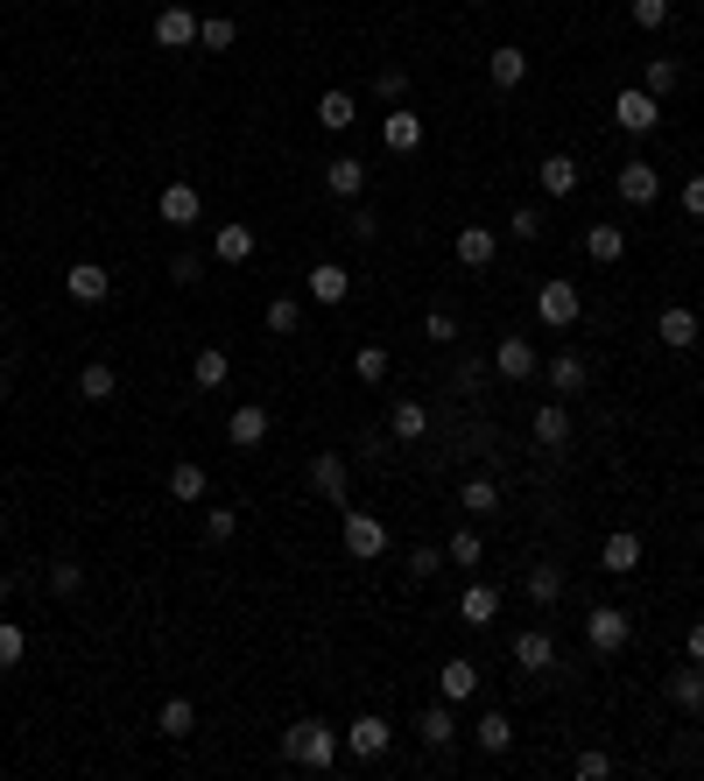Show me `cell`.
Segmentation results:
<instances>
[{
    "instance_id": "6da1fadb",
    "label": "cell",
    "mask_w": 704,
    "mask_h": 781,
    "mask_svg": "<svg viewBox=\"0 0 704 781\" xmlns=\"http://www.w3.org/2000/svg\"><path fill=\"white\" fill-rule=\"evenodd\" d=\"M338 754H346V732H332L324 718H296V726L282 732V760H289V768L324 774V768H338Z\"/></svg>"
},
{
    "instance_id": "7a4b0ae2",
    "label": "cell",
    "mask_w": 704,
    "mask_h": 781,
    "mask_svg": "<svg viewBox=\"0 0 704 781\" xmlns=\"http://www.w3.org/2000/svg\"><path fill=\"white\" fill-rule=\"evenodd\" d=\"M578 310H585V296H578V282H543L535 289V318L549 324V332H571Z\"/></svg>"
},
{
    "instance_id": "3957f363",
    "label": "cell",
    "mask_w": 704,
    "mask_h": 781,
    "mask_svg": "<svg viewBox=\"0 0 704 781\" xmlns=\"http://www.w3.org/2000/svg\"><path fill=\"white\" fill-rule=\"evenodd\" d=\"M585 641H592L598 655H620L627 641H634V620H627L620 606H592V612H585Z\"/></svg>"
},
{
    "instance_id": "277c9868",
    "label": "cell",
    "mask_w": 704,
    "mask_h": 781,
    "mask_svg": "<svg viewBox=\"0 0 704 781\" xmlns=\"http://www.w3.org/2000/svg\"><path fill=\"white\" fill-rule=\"evenodd\" d=\"M346 746H353V760H381L387 746H395V726H387L381 711H359L353 732H346Z\"/></svg>"
},
{
    "instance_id": "5b68a950",
    "label": "cell",
    "mask_w": 704,
    "mask_h": 781,
    "mask_svg": "<svg viewBox=\"0 0 704 781\" xmlns=\"http://www.w3.org/2000/svg\"><path fill=\"white\" fill-rule=\"evenodd\" d=\"M655 120H663L655 92H634V85H627V92L613 99V127H627V134H655Z\"/></svg>"
},
{
    "instance_id": "8992f818",
    "label": "cell",
    "mask_w": 704,
    "mask_h": 781,
    "mask_svg": "<svg viewBox=\"0 0 704 781\" xmlns=\"http://www.w3.org/2000/svg\"><path fill=\"white\" fill-rule=\"evenodd\" d=\"M655 338H663L669 352H691V345L704 338V318H697V310H683V303H669L663 318H655Z\"/></svg>"
},
{
    "instance_id": "52a82bcc",
    "label": "cell",
    "mask_w": 704,
    "mask_h": 781,
    "mask_svg": "<svg viewBox=\"0 0 704 781\" xmlns=\"http://www.w3.org/2000/svg\"><path fill=\"white\" fill-rule=\"evenodd\" d=\"M613 190H620V198H627V204L641 212V204H655V198H663V176H655V162H620V176H613Z\"/></svg>"
},
{
    "instance_id": "ba28073f",
    "label": "cell",
    "mask_w": 704,
    "mask_h": 781,
    "mask_svg": "<svg viewBox=\"0 0 704 781\" xmlns=\"http://www.w3.org/2000/svg\"><path fill=\"white\" fill-rule=\"evenodd\" d=\"M387 549V529L373 515H359V507H346V557H359V563H373Z\"/></svg>"
},
{
    "instance_id": "9c48e42d",
    "label": "cell",
    "mask_w": 704,
    "mask_h": 781,
    "mask_svg": "<svg viewBox=\"0 0 704 781\" xmlns=\"http://www.w3.org/2000/svg\"><path fill=\"white\" fill-rule=\"evenodd\" d=\"M310 486H318L332 507H353V493H346V458H338V450H318V458H310Z\"/></svg>"
},
{
    "instance_id": "30bf717a",
    "label": "cell",
    "mask_w": 704,
    "mask_h": 781,
    "mask_svg": "<svg viewBox=\"0 0 704 781\" xmlns=\"http://www.w3.org/2000/svg\"><path fill=\"white\" fill-rule=\"evenodd\" d=\"M226 437H233V450H261L268 444V409L261 401H239V409L226 416Z\"/></svg>"
},
{
    "instance_id": "8fae6325",
    "label": "cell",
    "mask_w": 704,
    "mask_h": 781,
    "mask_svg": "<svg viewBox=\"0 0 704 781\" xmlns=\"http://www.w3.org/2000/svg\"><path fill=\"white\" fill-rule=\"evenodd\" d=\"M64 289H71V303H107V296H113V275H107L99 261H71Z\"/></svg>"
},
{
    "instance_id": "7c38bea8",
    "label": "cell",
    "mask_w": 704,
    "mask_h": 781,
    "mask_svg": "<svg viewBox=\"0 0 704 781\" xmlns=\"http://www.w3.org/2000/svg\"><path fill=\"white\" fill-rule=\"evenodd\" d=\"M156 42H162V50H190V42H198V14H190L184 0H176V8H162V14H156Z\"/></svg>"
},
{
    "instance_id": "4fadbf2b",
    "label": "cell",
    "mask_w": 704,
    "mask_h": 781,
    "mask_svg": "<svg viewBox=\"0 0 704 781\" xmlns=\"http://www.w3.org/2000/svg\"><path fill=\"white\" fill-rule=\"evenodd\" d=\"M381 141L395 148V156H416V148H423V113H409V107H395L381 120Z\"/></svg>"
},
{
    "instance_id": "5bb4252c",
    "label": "cell",
    "mask_w": 704,
    "mask_h": 781,
    "mask_svg": "<svg viewBox=\"0 0 704 781\" xmlns=\"http://www.w3.org/2000/svg\"><path fill=\"white\" fill-rule=\"evenodd\" d=\"M437 697H444V704H472V697H479V662H466V655H458V662H444V669H437Z\"/></svg>"
},
{
    "instance_id": "9a60e30c",
    "label": "cell",
    "mask_w": 704,
    "mask_h": 781,
    "mask_svg": "<svg viewBox=\"0 0 704 781\" xmlns=\"http://www.w3.org/2000/svg\"><path fill=\"white\" fill-rule=\"evenodd\" d=\"M324 190H332V198H346V204H359V190H367V162H359V156L324 162Z\"/></svg>"
},
{
    "instance_id": "2e32d148",
    "label": "cell",
    "mask_w": 704,
    "mask_h": 781,
    "mask_svg": "<svg viewBox=\"0 0 704 781\" xmlns=\"http://www.w3.org/2000/svg\"><path fill=\"white\" fill-rule=\"evenodd\" d=\"M598 570H613V578H634V570H641V535H634V529L606 535V549H598Z\"/></svg>"
},
{
    "instance_id": "e0dca14e",
    "label": "cell",
    "mask_w": 704,
    "mask_h": 781,
    "mask_svg": "<svg viewBox=\"0 0 704 781\" xmlns=\"http://www.w3.org/2000/svg\"><path fill=\"white\" fill-rule=\"evenodd\" d=\"M549 662H557V641H549L543 627H529V634H515V669H521V675H543Z\"/></svg>"
},
{
    "instance_id": "ac0fdd59",
    "label": "cell",
    "mask_w": 704,
    "mask_h": 781,
    "mask_svg": "<svg viewBox=\"0 0 704 781\" xmlns=\"http://www.w3.org/2000/svg\"><path fill=\"white\" fill-rule=\"evenodd\" d=\"M493 373H501V381H529L535 373V345L529 338H501L493 345Z\"/></svg>"
},
{
    "instance_id": "d6986e66",
    "label": "cell",
    "mask_w": 704,
    "mask_h": 781,
    "mask_svg": "<svg viewBox=\"0 0 704 781\" xmlns=\"http://www.w3.org/2000/svg\"><path fill=\"white\" fill-rule=\"evenodd\" d=\"M493 253H501L493 225H458V268H493Z\"/></svg>"
},
{
    "instance_id": "ffe728a7",
    "label": "cell",
    "mask_w": 704,
    "mask_h": 781,
    "mask_svg": "<svg viewBox=\"0 0 704 781\" xmlns=\"http://www.w3.org/2000/svg\"><path fill=\"white\" fill-rule=\"evenodd\" d=\"M304 289L318 296V303H346V296H353V275H346L338 261H318V268H310V282H304Z\"/></svg>"
},
{
    "instance_id": "44dd1931",
    "label": "cell",
    "mask_w": 704,
    "mask_h": 781,
    "mask_svg": "<svg viewBox=\"0 0 704 781\" xmlns=\"http://www.w3.org/2000/svg\"><path fill=\"white\" fill-rule=\"evenodd\" d=\"M458 620H466V627H493V620H501V592H493V584H466Z\"/></svg>"
},
{
    "instance_id": "7402d4cb",
    "label": "cell",
    "mask_w": 704,
    "mask_h": 781,
    "mask_svg": "<svg viewBox=\"0 0 704 781\" xmlns=\"http://www.w3.org/2000/svg\"><path fill=\"white\" fill-rule=\"evenodd\" d=\"M156 212L170 219V225H198L205 198H198V190H190V184H170V190H162V198H156Z\"/></svg>"
},
{
    "instance_id": "603a6c76",
    "label": "cell",
    "mask_w": 704,
    "mask_h": 781,
    "mask_svg": "<svg viewBox=\"0 0 704 781\" xmlns=\"http://www.w3.org/2000/svg\"><path fill=\"white\" fill-rule=\"evenodd\" d=\"M486 78H493V85H501V92H515V85H521V78H529V57H521V50H515V42H501V50H493V57H486Z\"/></svg>"
},
{
    "instance_id": "cb8c5ba5",
    "label": "cell",
    "mask_w": 704,
    "mask_h": 781,
    "mask_svg": "<svg viewBox=\"0 0 704 781\" xmlns=\"http://www.w3.org/2000/svg\"><path fill=\"white\" fill-rule=\"evenodd\" d=\"M416 740H423V746H437V754H444V746L458 740V718H452V704H430V711L416 718Z\"/></svg>"
},
{
    "instance_id": "d4e9b609",
    "label": "cell",
    "mask_w": 704,
    "mask_h": 781,
    "mask_svg": "<svg viewBox=\"0 0 704 781\" xmlns=\"http://www.w3.org/2000/svg\"><path fill=\"white\" fill-rule=\"evenodd\" d=\"M535 444H543V450H564V444H571V409H564V401L535 409Z\"/></svg>"
},
{
    "instance_id": "484cf974",
    "label": "cell",
    "mask_w": 704,
    "mask_h": 781,
    "mask_svg": "<svg viewBox=\"0 0 704 781\" xmlns=\"http://www.w3.org/2000/svg\"><path fill=\"white\" fill-rule=\"evenodd\" d=\"M472 740H479V754H507V746H515V718L507 711H486L472 726Z\"/></svg>"
},
{
    "instance_id": "4316f807",
    "label": "cell",
    "mask_w": 704,
    "mask_h": 781,
    "mask_svg": "<svg viewBox=\"0 0 704 781\" xmlns=\"http://www.w3.org/2000/svg\"><path fill=\"white\" fill-rule=\"evenodd\" d=\"M535 176H543L549 198H571V190H578V162L571 156H543V162H535Z\"/></svg>"
},
{
    "instance_id": "83f0119b",
    "label": "cell",
    "mask_w": 704,
    "mask_h": 781,
    "mask_svg": "<svg viewBox=\"0 0 704 781\" xmlns=\"http://www.w3.org/2000/svg\"><path fill=\"white\" fill-rule=\"evenodd\" d=\"M254 247H261V239H254V225H219V239H212V253L219 261H254Z\"/></svg>"
},
{
    "instance_id": "f1b7e54d",
    "label": "cell",
    "mask_w": 704,
    "mask_h": 781,
    "mask_svg": "<svg viewBox=\"0 0 704 781\" xmlns=\"http://www.w3.org/2000/svg\"><path fill=\"white\" fill-rule=\"evenodd\" d=\"M205 486H212V479H205V464H170V500H184V507H198L205 500Z\"/></svg>"
},
{
    "instance_id": "f546056e",
    "label": "cell",
    "mask_w": 704,
    "mask_h": 781,
    "mask_svg": "<svg viewBox=\"0 0 704 781\" xmlns=\"http://www.w3.org/2000/svg\"><path fill=\"white\" fill-rule=\"evenodd\" d=\"M120 395V373L107 367V359H92V367L78 373V401H113Z\"/></svg>"
},
{
    "instance_id": "4dcf8cb0",
    "label": "cell",
    "mask_w": 704,
    "mask_h": 781,
    "mask_svg": "<svg viewBox=\"0 0 704 781\" xmlns=\"http://www.w3.org/2000/svg\"><path fill=\"white\" fill-rule=\"evenodd\" d=\"M669 704H677V711H704V669L697 662L669 675Z\"/></svg>"
},
{
    "instance_id": "1f68e13d",
    "label": "cell",
    "mask_w": 704,
    "mask_h": 781,
    "mask_svg": "<svg viewBox=\"0 0 704 781\" xmlns=\"http://www.w3.org/2000/svg\"><path fill=\"white\" fill-rule=\"evenodd\" d=\"M585 381H592V367H585L578 352H557V359H549V387H557V395H578Z\"/></svg>"
},
{
    "instance_id": "d6a6232c",
    "label": "cell",
    "mask_w": 704,
    "mask_h": 781,
    "mask_svg": "<svg viewBox=\"0 0 704 781\" xmlns=\"http://www.w3.org/2000/svg\"><path fill=\"white\" fill-rule=\"evenodd\" d=\"M387 430H395L402 444H416L430 430V409H423V401H395V409H387Z\"/></svg>"
},
{
    "instance_id": "836d02e7",
    "label": "cell",
    "mask_w": 704,
    "mask_h": 781,
    "mask_svg": "<svg viewBox=\"0 0 704 781\" xmlns=\"http://www.w3.org/2000/svg\"><path fill=\"white\" fill-rule=\"evenodd\" d=\"M156 732H162V740H184V732H198V711H190V697H170V704H162V711H156Z\"/></svg>"
},
{
    "instance_id": "e575fe53",
    "label": "cell",
    "mask_w": 704,
    "mask_h": 781,
    "mask_svg": "<svg viewBox=\"0 0 704 781\" xmlns=\"http://www.w3.org/2000/svg\"><path fill=\"white\" fill-rule=\"evenodd\" d=\"M585 253H592L598 268H613V261L627 253V233H620V225H592V233H585Z\"/></svg>"
},
{
    "instance_id": "d590c367",
    "label": "cell",
    "mask_w": 704,
    "mask_h": 781,
    "mask_svg": "<svg viewBox=\"0 0 704 781\" xmlns=\"http://www.w3.org/2000/svg\"><path fill=\"white\" fill-rule=\"evenodd\" d=\"M226 373H233V359L219 352V345H205V352L190 359V381H198V387H226Z\"/></svg>"
},
{
    "instance_id": "8d00e7d4",
    "label": "cell",
    "mask_w": 704,
    "mask_h": 781,
    "mask_svg": "<svg viewBox=\"0 0 704 781\" xmlns=\"http://www.w3.org/2000/svg\"><path fill=\"white\" fill-rule=\"evenodd\" d=\"M318 127L324 134H346L353 127V92H324L318 99Z\"/></svg>"
},
{
    "instance_id": "74e56055",
    "label": "cell",
    "mask_w": 704,
    "mask_h": 781,
    "mask_svg": "<svg viewBox=\"0 0 704 781\" xmlns=\"http://www.w3.org/2000/svg\"><path fill=\"white\" fill-rule=\"evenodd\" d=\"M529 598H535V606H557V598H564V570L557 563H535L529 570Z\"/></svg>"
},
{
    "instance_id": "f35d334b",
    "label": "cell",
    "mask_w": 704,
    "mask_h": 781,
    "mask_svg": "<svg viewBox=\"0 0 704 781\" xmlns=\"http://www.w3.org/2000/svg\"><path fill=\"white\" fill-rule=\"evenodd\" d=\"M458 507H466V515H493V507H501V486H493V479H466V486H458Z\"/></svg>"
},
{
    "instance_id": "ab89813d",
    "label": "cell",
    "mask_w": 704,
    "mask_h": 781,
    "mask_svg": "<svg viewBox=\"0 0 704 781\" xmlns=\"http://www.w3.org/2000/svg\"><path fill=\"white\" fill-rule=\"evenodd\" d=\"M353 373H359L367 387H381V381H387V352H381V345H359V352H353Z\"/></svg>"
},
{
    "instance_id": "60d3db41",
    "label": "cell",
    "mask_w": 704,
    "mask_h": 781,
    "mask_svg": "<svg viewBox=\"0 0 704 781\" xmlns=\"http://www.w3.org/2000/svg\"><path fill=\"white\" fill-rule=\"evenodd\" d=\"M677 78H683V71H677V57H649V85H641V92H655V99H663V92H677Z\"/></svg>"
},
{
    "instance_id": "b9f144b4",
    "label": "cell",
    "mask_w": 704,
    "mask_h": 781,
    "mask_svg": "<svg viewBox=\"0 0 704 781\" xmlns=\"http://www.w3.org/2000/svg\"><path fill=\"white\" fill-rule=\"evenodd\" d=\"M198 42H205V50H233V42H239V28L226 22V14H212V22H198Z\"/></svg>"
},
{
    "instance_id": "7bdbcfd3",
    "label": "cell",
    "mask_w": 704,
    "mask_h": 781,
    "mask_svg": "<svg viewBox=\"0 0 704 781\" xmlns=\"http://www.w3.org/2000/svg\"><path fill=\"white\" fill-rule=\"evenodd\" d=\"M479 557H486V543H479L472 529H458V535H452V549H444V563H466V570H472Z\"/></svg>"
},
{
    "instance_id": "ee69618b",
    "label": "cell",
    "mask_w": 704,
    "mask_h": 781,
    "mask_svg": "<svg viewBox=\"0 0 704 781\" xmlns=\"http://www.w3.org/2000/svg\"><path fill=\"white\" fill-rule=\"evenodd\" d=\"M22 655H28V634H22L14 620H0V669H14Z\"/></svg>"
},
{
    "instance_id": "f6af8a7d",
    "label": "cell",
    "mask_w": 704,
    "mask_h": 781,
    "mask_svg": "<svg viewBox=\"0 0 704 781\" xmlns=\"http://www.w3.org/2000/svg\"><path fill=\"white\" fill-rule=\"evenodd\" d=\"M268 332H275V338L296 332V296H275V303H268Z\"/></svg>"
},
{
    "instance_id": "bcb514c9",
    "label": "cell",
    "mask_w": 704,
    "mask_h": 781,
    "mask_svg": "<svg viewBox=\"0 0 704 781\" xmlns=\"http://www.w3.org/2000/svg\"><path fill=\"white\" fill-rule=\"evenodd\" d=\"M205 535H212V543H233V535H239V515H233V507H212V515H205Z\"/></svg>"
},
{
    "instance_id": "7dc6e473",
    "label": "cell",
    "mask_w": 704,
    "mask_h": 781,
    "mask_svg": "<svg viewBox=\"0 0 704 781\" xmlns=\"http://www.w3.org/2000/svg\"><path fill=\"white\" fill-rule=\"evenodd\" d=\"M507 233H515V239H543V212H535V204H521V212L507 219Z\"/></svg>"
},
{
    "instance_id": "c3c4849f",
    "label": "cell",
    "mask_w": 704,
    "mask_h": 781,
    "mask_svg": "<svg viewBox=\"0 0 704 781\" xmlns=\"http://www.w3.org/2000/svg\"><path fill=\"white\" fill-rule=\"evenodd\" d=\"M78 584H85V570H78V563H50V592H57V598H71Z\"/></svg>"
},
{
    "instance_id": "681fc988",
    "label": "cell",
    "mask_w": 704,
    "mask_h": 781,
    "mask_svg": "<svg viewBox=\"0 0 704 781\" xmlns=\"http://www.w3.org/2000/svg\"><path fill=\"white\" fill-rule=\"evenodd\" d=\"M373 92H381V99H387V107H402V92H409V78H402V71H395V64H387V71H381V78H373Z\"/></svg>"
},
{
    "instance_id": "f907efd6",
    "label": "cell",
    "mask_w": 704,
    "mask_h": 781,
    "mask_svg": "<svg viewBox=\"0 0 704 781\" xmlns=\"http://www.w3.org/2000/svg\"><path fill=\"white\" fill-rule=\"evenodd\" d=\"M669 22V0H634V28H663Z\"/></svg>"
},
{
    "instance_id": "816d5d0a",
    "label": "cell",
    "mask_w": 704,
    "mask_h": 781,
    "mask_svg": "<svg viewBox=\"0 0 704 781\" xmlns=\"http://www.w3.org/2000/svg\"><path fill=\"white\" fill-rule=\"evenodd\" d=\"M423 332L437 338V345H452V338H458V318H452V310H430V318H423Z\"/></svg>"
},
{
    "instance_id": "f5cc1de1",
    "label": "cell",
    "mask_w": 704,
    "mask_h": 781,
    "mask_svg": "<svg viewBox=\"0 0 704 781\" xmlns=\"http://www.w3.org/2000/svg\"><path fill=\"white\" fill-rule=\"evenodd\" d=\"M444 570V549H409V578H437Z\"/></svg>"
},
{
    "instance_id": "db71d44e",
    "label": "cell",
    "mask_w": 704,
    "mask_h": 781,
    "mask_svg": "<svg viewBox=\"0 0 704 781\" xmlns=\"http://www.w3.org/2000/svg\"><path fill=\"white\" fill-rule=\"evenodd\" d=\"M606 774H613L606 754H578V781H606Z\"/></svg>"
},
{
    "instance_id": "11a10c76",
    "label": "cell",
    "mask_w": 704,
    "mask_h": 781,
    "mask_svg": "<svg viewBox=\"0 0 704 781\" xmlns=\"http://www.w3.org/2000/svg\"><path fill=\"white\" fill-rule=\"evenodd\" d=\"M198 275H205L198 253H176V261H170V282H198Z\"/></svg>"
},
{
    "instance_id": "9f6ffc18",
    "label": "cell",
    "mask_w": 704,
    "mask_h": 781,
    "mask_svg": "<svg viewBox=\"0 0 704 781\" xmlns=\"http://www.w3.org/2000/svg\"><path fill=\"white\" fill-rule=\"evenodd\" d=\"M683 219H704V176L683 184Z\"/></svg>"
},
{
    "instance_id": "6f0895ef",
    "label": "cell",
    "mask_w": 704,
    "mask_h": 781,
    "mask_svg": "<svg viewBox=\"0 0 704 781\" xmlns=\"http://www.w3.org/2000/svg\"><path fill=\"white\" fill-rule=\"evenodd\" d=\"M691 662L704 669V620H691Z\"/></svg>"
},
{
    "instance_id": "680465c9",
    "label": "cell",
    "mask_w": 704,
    "mask_h": 781,
    "mask_svg": "<svg viewBox=\"0 0 704 781\" xmlns=\"http://www.w3.org/2000/svg\"><path fill=\"white\" fill-rule=\"evenodd\" d=\"M0 598H8V570H0Z\"/></svg>"
},
{
    "instance_id": "91938a15",
    "label": "cell",
    "mask_w": 704,
    "mask_h": 781,
    "mask_svg": "<svg viewBox=\"0 0 704 781\" xmlns=\"http://www.w3.org/2000/svg\"><path fill=\"white\" fill-rule=\"evenodd\" d=\"M472 8H486V0H472Z\"/></svg>"
},
{
    "instance_id": "94428289",
    "label": "cell",
    "mask_w": 704,
    "mask_h": 781,
    "mask_svg": "<svg viewBox=\"0 0 704 781\" xmlns=\"http://www.w3.org/2000/svg\"><path fill=\"white\" fill-rule=\"evenodd\" d=\"M697 549H704V535H697Z\"/></svg>"
}]
</instances>
